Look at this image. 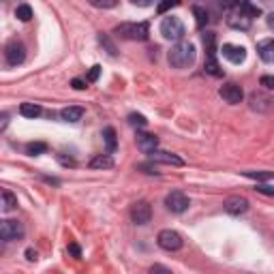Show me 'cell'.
<instances>
[{
	"instance_id": "11",
	"label": "cell",
	"mask_w": 274,
	"mask_h": 274,
	"mask_svg": "<svg viewBox=\"0 0 274 274\" xmlns=\"http://www.w3.org/2000/svg\"><path fill=\"white\" fill-rule=\"evenodd\" d=\"M150 161H152V163H163V165H176V167L185 165V161H182L180 157L171 155V152H163V150L150 152Z\"/></svg>"
},
{
	"instance_id": "15",
	"label": "cell",
	"mask_w": 274,
	"mask_h": 274,
	"mask_svg": "<svg viewBox=\"0 0 274 274\" xmlns=\"http://www.w3.org/2000/svg\"><path fill=\"white\" fill-rule=\"evenodd\" d=\"M227 24L233 28V30H249L251 28V17H247L245 13H231L227 17Z\"/></svg>"
},
{
	"instance_id": "23",
	"label": "cell",
	"mask_w": 274,
	"mask_h": 274,
	"mask_svg": "<svg viewBox=\"0 0 274 274\" xmlns=\"http://www.w3.org/2000/svg\"><path fill=\"white\" fill-rule=\"evenodd\" d=\"M245 176L257 182H266V180H274V171H245Z\"/></svg>"
},
{
	"instance_id": "42",
	"label": "cell",
	"mask_w": 274,
	"mask_h": 274,
	"mask_svg": "<svg viewBox=\"0 0 274 274\" xmlns=\"http://www.w3.org/2000/svg\"><path fill=\"white\" fill-rule=\"evenodd\" d=\"M69 251L73 253L75 257H79V255H82V251H79V247H77V245H71V247H69Z\"/></svg>"
},
{
	"instance_id": "25",
	"label": "cell",
	"mask_w": 274,
	"mask_h": 274,
	"mask_svg": "<svg viewBox=\"0 0 274 274\" xmlns=\"http://www.w3.org/2000/svg\"><path fill=\"white\" fill-rule=\"evenodd\" d=\"M17 206V197L11 191H3V208L5 210H13Z\"/></svg>"
},
{
	"instance_id": "27",
	"label": "cell",
	"mask_w": 274,
	"mask_h": 274,
	"mask_svg": "<svg viewBox=\"0 0 274 274\" xmlns=\"http://www.w3.org/2000/svg\"><path fill=\"white\" fill-rule=\"evenodd\" d=\"M193 15H195L197 26H199V28H204V26H206V22H208V13H206V9H201V7H193Z\"/></svg>"
},
{
	"instance_id": "31",
	"label": "cell",
	"mask_w": 274,
	"mask_h": 274,
	"mask_svg": "<svg viewBox=\"0 0 274 274\" xmlns=\"http://www.w3.org/2000/svg\"><path fill=\"white\" fill-rule=\"evenodd\" d=\"M129 125H133V127H146L148 120L141 116V114H131L129 116Z\"/></svg>"
},
{
	"instance_id": "32",
	"label": "cell",
	"mask_w": 274,
	"mask_h": 274,
	"mask_svg": "<svg viewBox=\"0 0 274 274\" xmlns=\"http://www.w3.org/2000/svg\"><path fill=\"white\" fill-rule=\"evenodd\" d=\"M255 191L261 193V195H270V197H274V187H270V185H257Z\"/></svg>"
},
{
	"instance_id": "18",
	"label": "cell",
	"mask_w": 274,
	"mask_h": 274,
	"mask_svg": "<svg viewBox=\"0 0 274 274\" xmlns=\"http://www.w3.org/2000/svg\"><path fill=\"white\" fill-rule=\"evenodd\" d=\"M206 73L208 75H212V77H221L223 75V69L219 67V63H217V54H210V56H206Z\"/></svg>"
},
{
	"instance_id": "6",
	"label": "cell",
	"mask_w": 274,
	"mask_h": 274,
	"mask_svg": "<svg viewBox=\"0 0 274 274\" xmlns=\"http://www.w3.org/2000/svg\"><path fill=\"white\" fill-rule=\"evenodd\" d=\"M165 206H167V210H171V212H176V215H180V212L189 210L191 199H189L182 191H171L169 195L165 197Z\"/></svg>"
},
{
	"instance_id": "12",
	"label": "cell",
	"mask_w": 274,
	"mask_h": 274,
	"mask_svg": "<svg viewBox=\"0 0 274 274\" xmlns=\"http://www.w3.org/2000/svg\"><path fill=\"white\" fill-rule=\"evenodd\" d=\"M225 210L229 212V215H233V217L245 215V212L249 210V201H247L245 197H240V195L227 197V199H225Z\"/></svg>"
},
{
	"instance_id": "3",
	"label": "cell",
	"mask_w": 274,
	"mask_h": 274,
	"mask_svg": "<svg viewBox=\"0 0 274 274\" xmlns=\"http://www.w3.org/2000/svg\"><path fill=\"white\" fill-rule=\"evenodd\" d=\"M161 35L167 41H182V37H185V24L178 17H165L161 22Z\"/></svg>"
},
{
	"instance_id": "40",
	"label": "cell",
	"mask_w": 274,
	"mask_h": 274,
	"mask_svg": "<svg viewBox=\"0 0 274 274\" xmlns=\"http://www.w3.org/2000/svg\"><path fill=\"white\" fill-rule=\"evenodd\" d=\"M26 257H28V261H37V251L28 249V251H26Z\"/></svg>"
},
{
	"instance_id": "2",
	"label": "cell",
	"mask_w": 274,
	"mask_h": 274,
	"mask_svg": "<svg viewBox=\"0 0 274 274\" xmlns=\"http://www.w3.org/2000/svg\"><path fill=\"white\" fill-rule=\"evenodd\" d=\"M148 33H150V28H148L146 22H137V24L125 22V24H120V26L116 28V35L123 37V39H127V41H146Z\"/></svg>"
},
{
	"instance_id": "39",
	"label": "cell",
	"mask_w": 274,
	"mask_h": 274,
	"mask_svg": "<svg viewBox=\"0 0 274 274\" xmlns=\"http://www.w3.org/2000/svg\"><path fill=\"white\" fill-rule=\"evenodd\" d=\"M133 5H137V7H150L152 5V0H131Z\"/></svg>"
},
{
	"instance_id": "26",
	"label": "cell",
	"mask_w": 274,
	"mask_h": 274,
	"mask_svg": "<svg viewBox=\"0 0 274 274\" xmlns=\"http://www.w3.org/2000/svg\"><path fill=\"white\" fill-rule=\"evenodd\" d=\"M15 17L19 19V22H28V19L33 17V9H30L28 5H19L15 9Z\"/></svg>"
},
{
	"instance_id": "29",
	"label": "cell",
	"mask_w": 274,
	"mask_h": 274,
	"mask_svg": "<svg viewBox=\"0 0 274 274\" xmlns=\"http://www.w3.org/2000/svg\"><path fill=\"white\" fill-rule=\"evenodd\" d=\"M95 9H114L118 5V0H88Z\"/></svg>"
},
{
	"instance_id": "34",
	"label": "cell",
	"mask_w": 274,
	"mask_h": 274,
	"mask_svg": "<svg viewBox=\"0 0 274 274\" xmlns=\"http://www.w3.org/2000/svg\"><path fill=\"white\" fill-rule=\"evenodd\" d=\"M137 169H141L144 174H159L157 165H152V163H141V165H137Z\"/></svg>"
},
{
	"instance_id": "17",
	"label": "cell",
	"mask_w": 274,
	"mask_h": 274,
	"mask_svg": "<svg viewBox=\"0 0 274 274\" xmlns=\"http://www.w3.org/2000/svg\"><path fill=\"white\" fill-rule=\"evenodd\" d=\"M90 167L93 169H109V167H114V159L109 155H97L90 161Z\"/></svg>"
},
{
	"instance_id": "16",
	"label": "cell",
	"mask_w": 274,
	"mask_h": 274,
	"mask_svg": "<svg viewBox=\"0 0 274 274\" xmlns=\"http://www.w3.org/2000/svg\"><path fill=\"white\" fill-rule=\"evenodd\" d=\"M82 116H84L82 107H65L60 111V118H63L65 123H77V120H82Z\"/></svg>"
},
{
	"instance_id": "38",
	"label": "cell",
	"mask_w": 274,
	"mask_h": 274,
	"mask_svg": "<svg viewBox=\"0 0 274 274\" xmlns=\"http://www.w3.org/2000/svg\"><path fill=\"white\" fill-rule=\"evenodd\" d=\"M240 3V0H219V7L223 9H231V7H236Z\"/></svg>"
},
{
	"instance_id": "43",
	"label": "cell",
	"mask_w": 274,
	"mask_h": 274,
	"mask_svg": "<svg viewBox=\"0 0 274 274\" xmlns=\"http://www.w3.org/2000/svg\"><path fill=\"white\" fill-rule=\"evenodd\" d=\"M263 5H266V7H272V9H274V0H263Z\"/></svg>"
},
{
	"instance_id": "33",
	"label": "cell",
	"mask_w": 274,
	"mask_h": 274,
	"mask_svg": "<svg viewBox=\"0 0 274 274\" xmlns=\"http://www.w3.org/2000/svg\"><path fill=\"white\" fill-rule=\"evenodd\" d=\"M99 75H101V67L99 65H95L93 69H90V73H88V82H97V79H99Z\"/></svg>"
},
{
	"instance_id": "36",
	"label": "cell",
	"mask_w": 274,
	"mask_h": 274,
	"mask_svg": "<svg viewBox=\"0 0 274 274\" xmlns=\"http://www.w3.org/2000/svg\"><path fill=\"white\" fill-rule=\"evenodd\" d=\"M86 84H88V79H79V77H75L73 82H71V86H73L75 90H84V88H86Z\"/></svg>"
},
{
	"instance_id": "10",
	"label": "cell",
	"mask_w": 274,
	"mask_h": 274,
	"mask_svg": "<svg viewBox=\"0 0 274 274\" xmlns=\"http://www.w3.org/2000/svg\"><path fill=\"white\" fill-rule=\"evenodd\" d=\"M221 54H223V58H227L229 63H233V65H240V63H245V60H247V49L242 45L225 43L221 47Z\"/></svg>"
},
{
	"instance_id": "41",
	"label": "cell",
	"mask_w": 274,
	"mask_h": 274,
	"mask_svg": "<svg viewBox=\"0 0 274 274\" xmlns=\"http://www.w3.org/2000/svg\"><path fill=\"white\" fill-rule=\"evenodd\" d=\"M266 22H268V28H270L272 33H274V11H272V13L266 17Z\"/></svg>"
},
{
	"instance_id": "37",
	"label": "cell",
	"mask_w": 274,
	"mask_h": 274,
	"mask_svg": "<svg viewBox=\"0 0 274 274\" xmlns=\"http://www.w3.org/2000/svg\"><path fill=\"white\" fill-rule=\"evenodd\" d=\"M99 41H101V43H103V45L109 49V54H111V56H116V47H114V45H111V43L107 41V37H103V35H101V37H99Z\"/></svg>"
},
{
	"instance_id": "19",
	"label": "cell",
	"mask_w": 274,
	"mask_h": 274,
	"mask_svg": "<svg viewBox=\"0 0 274 274\" xmlns=\"http://www.w3.org/2000/svg\"><path fill=\"white\" fill-rule=\"evenodd\" d=\"M41 105H37V103H22V107H19V114L26 116V118H37V116H41Z\"/></svg>"
},
{
	"instance_id": "4",
	"label": "cell",
	"mask_w": 274,
	"mask_h": 274,
	"mask_svg": "<svg viewBox=\"0 0 274 274\" xmlns=\"http://www.w3.org/2000/svg\"><path fill=\"white\" fill-rule=\"evenodd\" d=\"M157 242H159V247L163 249V251H180L182 249V236L178 231H174V229H163V231H159V238H157Z\"/></svg>"
},
{
	"instance_id": "30",
	"label": "cell",
	"mask_w": 274,
	"mask_h": 274,
	"mask_svg": "<svg viewBox=\"0 0 274 274\" xmlns=\"http://www.w3.org/2000/svg\"><path fill=\"white\" fill-rule=\"evenodd\" d=\"M178 5H180V0H159L157 11H159V13H167L171 7H178Z\"/></svg>"
},
{
	"instance_id": "35",
	"label": "cell",
	"mask_w": 274,
	"mask_h": 274,
	"mask_svg": "<svg viewBox=\"0 0 274 274\" xmlns=\"http://www.w3.org/2000/svg\"><path fill=\"white\" fill-rule=\"evenodd\" d=\"M261 86L274 90V75H263V77H261Z\"/></svg>"
},
{
	"instance_id": "13",
	"label": "cell",
	"mask_w": 274,
	"mask_h": 274,
	"mask_svg": "<svg viewBox=\"0 0 274 274\" xmlns=\"http://www.w3.org/2000/svg\"><path fill=\"white\" fill-rule=\"evenodd\" d=\"M159 146V137L152 135V133H139L137 135V148L144 152V155H150V152H155Z\"/></svg>"
},
{
	"instance_id": "1",
	"label": "cell",
	"mask_w": 274,
	"mask_h": 274,
	"mask_svg": "<svg viewBox=\"0 0 274 274\" xmlns=\"http://www.w3.org/2000/svg\"><path fill=\"white\" fill-rule=\"evenodd\" d=\"M195 45L193 43H187V41H180L176 43L174 47H171V52L167 54V60H169V65L174 67V69H187L191 67L193 63H195Z\"/></svg>"
},
{
	"instance_id": "8",
	"label": "cell",
	"mask_w": 274,
	"mask_h": 274,
	"mask_svg": "<svg viewBox=\"0 0 274 274\" xmlns=\"http://www.w3.org/2000/svg\"><path fill=\"white\" fill-rule=\"evenodd\" d=\"M131 219H133L135 225H146L152 219V208L148 201H137V204L131 206Z\"/></svg>"
},
{
	"instance_id": "28",
	"label": "cell",
	"mask_w": 274,
	"mask_h": 274,
	"mask_svg": "<svg viewBox=\"0 0 274 274\" xmlns=\"http://www.w3.org/2000/svg\"><path fill=\"white\" fill-rule=\"evenodd\" d=\"M251 103H253V109H257V107H259V109L263 111V109H268V105H266V103H270V101H268L266 97H261V95H257V93H255V95L251 97Z\"/></svg>"
},
{
	"instance_id": "20",
	"label": "cell",
	"mask_w": 274,
	"mask_h": 274,
	"mask_svg": "<svg viewBox=\"0 0 274 274\" xmlns=\"http://www.w3.org/2000/svg\"><path fill=\"white\" fill-rule=\"evenodd\" d=\"M240 11L245 13L247 17H251V19H253V17H259V15H261V9L253 5L251 0H242V3H240Z\"/></svg>"
},
{
	"instance_id": "9",
	"label": "cell",
	"mask_w": 274,
	"mask_h": 274,
	"mask_svg": "<svg viewBox=\"0 0 274 274\" xmlns=\"http://www.w3.org/2000/svg\"><path fill=\"white\" fill-rule=\"evenodd\" d=\"M219 95L229 105H238V103H242V99H245V93H242V88L238 84H225V86H221Z\"/></svg>"
},
{
	"instance_id": "21",
	"label": "cell",
	"mask_w": 274,
	"mask_h": 274,
	"mask_svg": "<svg viewBox=\"0 0 274 274\" xmlns=\"http://www.w3.org/2000/svg\"><path fill=\"white\" fill-rule=\"evenodd\" d=\"M103 139H105V146H107V150H109V152H114V150L118 148V139H116V131H114V129H111V127L103 129Z\"/></svg>"
},
{
	"instance_id": "5",
	"label": "cell",
	"mask_w": 274,
	"mask_h": 274,
	"mask_svg": "<svg viewBox=\"0 0 274 274\" xmlns=\"http://www.w3.org/2000/svg\"><path fill=\"white\" fill-rule=\"evenodd\" d=\"M22 236H24V225L19 221H13V219L3 221V225H0V238H3L5 242L19 240Z\"/></svg>"
},
{
	"instance_id": "7",
	"label": "cell",
	"mask_w": 274,
	"mask_h": 274,
	"mask_svg": "<svg viewBox=\"0 0 274 274\" xmlns=\"http://www.w3.org/2000/svg\"><path fill=\"white\" fill-rule=\"evenodd\" d=\"M5 56H7V63L11 65V67H17V65H22L24 60H26V45L22 43V41H11L7 45V52H5Z\"/></svg>"
},
{
	"instance_id": "14",
	"label": "cell",
	"mask_w": 274,
	"mask_h": 274,
	"mask_svg": "<svg viewBox=\"0 0 274 274\" xmlns=\"http://www.w3.org/2000/svg\"><path fill=\"white\" fill-rule=\"evenodd\" d=\"M257 54L263 63H274V39H263V41H259Z\"/></svg>"
},
{
	"instance_id": "22",
	"label": "cell",
	"mask_w": 274,
	"mask_h": 274,
	"mask_svg": "<svg viewBox=\"0 0 274 274\" xmlns=\"http://www.w3.org/2000/svg\"><path fill=\"white\" fill-rule=\"evenodd\" d=\"M43 152H47V144H43V141H33V144L26 146V155L30 157H39Z\"/></svg>"
},
{
	"instance_id": "24",
	"label": "cell",
	"mask_w": 274,
	"mask_h": 274,
	"mask_svg": "<svg viewBox=\"0 0 274 274\" xmlns=\"http://www.w3.org/2000/svg\"><path fill=\"white\" fill-rule=\"evenodd\" d=\"M204 45H206V56L217 54V37H215V33H206L204 35Z\"/></svg>"
}]
</instances>
